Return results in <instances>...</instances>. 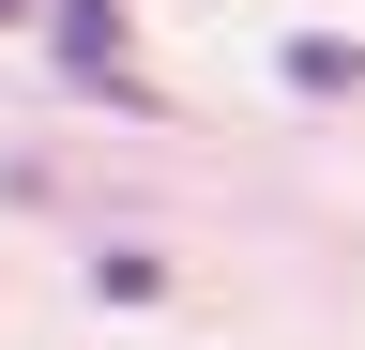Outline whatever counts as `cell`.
I'll use <instances>...</instances> for the list:
<instances>
[{"mask_svg":"<svg viewBox=\"0 0 365 350\" xmlns=\"http://www.w3.org/2000/svg\"><path fill=\"white\" fill-rule=\"evenodd\" d=\"M46 31H61V76H76V92H122V107H137V76H122V0H46Z\"/></svg>","mask_w":365,"mask_h":350,"instance_id":"cell-1","label":"cell"},{"mask_svg":"<svg viewBox=\"0 0 365 350\" xmlns=\"http://www.w3.org/2000/svg\"><path fill=\"white\" fill-rule=\"evenodd\" d=\"M350 76H365L350 31H304V46H289V92H350Z\"/></svg>","mask_w":365,"mask_h":350,"instance_id":"cell-2","label":"cell"},{"mask_svg":"<svg viewBox=\"0 0 365 350\" xmlns=\"http://www.w3.org/2000/svg\"><path fill=\"white\" fill-rule=\"evenodd\" d=\"M0 16H16V0H0Z\"/></svg>","mask_w":365,"mask_h":350,"instance_id":"cell-3","label":"cell"}]
</instances>
